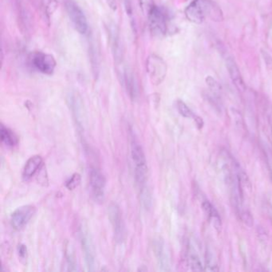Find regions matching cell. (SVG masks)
I'll list each match as a JSON object with an SVG mask.
<instances>
[{"label":"cell","instance_id":"cell-20","mask_svg":"<svg viewBox=\"0 0 272 272\" xmlns=\"http://www.w3.org/2000/svg\"><path fill=\"white\" fill-rule=\"evenodd\" d=\"M89 51H90V62H91V65H92L93 73L95 74V77H97L100 65H99L98 54H97V49L95 48V45L90 44Z\"/></svg>","mask_w":272,"mask_h":272},{"label":"cell","instance_id":"cell-8","mask_svg":"<svg viewBox=\"0 0 272 272\" xmlns=\"http://www.w3.org/2000/svg\"><path fill=\"white\" fill-rule=\"evenodd\" d=\"M90 183L92 189L93 196L95 201L101 202L105 196L106 180L103 174L97 169H91L90 173Z\"/></svg>","mask_w":272,"mask_h":272},{"label":"cell","instance_id":"cell-7","mask_svg":"<svg viewBox=\"0 0 272 272\" xmlns=\"http://www.w3.org/2000/svg\"><path fill=\"white\" fill-rule=\"evenodd\" d=\"M36 212L33 205H23L18 208L11 216V224L14 229L21 230L30 222Z\"/></svg>","mask_w":272,"mask_h":272},{"label":"cell","instance_id":"cell-29","mask_svg":"<svg viewBox=\"0 0 272 272\" xmlns=\"http://www.w3.org/2000/svg\"><path fill=\"white\" fill-rule=\"evenodd\" d=\"M60 2H61V0H49L48 6H47V9H46L47 15L48 16H50L56 12Z\"/></svg>","mask_w":272,"mask_h":272},{"label":"cell","instance_id":"cell-28","mask_svg":"<svg viewBox=\"0 0 272 272\" xmlns=\"http://www.w3.org/2000/svg\"><path fill=\"white\" fill-rule=\"evenodd\" d=\"M230 112H231V115H232V118H233V121H234L236 126L240 128H243V120L240 112H239L236 109L231 108Z\"/></svg>","mask_w":272,"mask_h":272},{"label":"cell","instance_id":"cell-32","mask_svg":"<svg viewBox=\"0 0 272 272\" xmlns=\"http://www.w3.org/2000/svg\"><path fill=\"white\" fill-rule=\"evenodd\" d=\"M266 116L268 118V124L270 126L271 133H272V105H271V104L268 105L266 107Z\"/></svg>","mask_w":272,"mask_h":272},{"label":"cell","instance_id":"cell-4","mask_svg":"<svg viewBox=\"0 0 272 272\" xmlns=\"http://www.w3.org/2000/svg\"><path fill=\"white\" fill-rule=\"evenodd\" d=\"M65 9L77 32L79 34H86L89 27L86 16L81 8L72 0H66Z\"/></svg>","mask_w":272,"mask_h":272},{"label":"cell","instance_id":"cell-13","mask_svg":"<svg viewBox=\"0 0 272 272\" xmlns=\"http://www.w3.org/2000/svg\"><path fill=\"white\" fill-rule=\"evenodd\" d=\"M122 83L126 88V92L130 97L132 101H135L138 97V87H137V81L133 71L125 68L123 75H122Z\"/></svg>","mask_w":272,"mask_h":272},{"label":"cell","instance_id":"cell-19","mask_svg":"<svg viewBox=\"0 0 272 272\" xmlns=\"http://www.w3.org/2000/svg\"><path fill=\"white\" fill-rule=\"evenodd\" d=\"M205 271L207 272H218L219 266L215 255L211 250L207 249L205 256Z\"/></svg>","mask_w":272,"mask_h":272},{"label":"cell","instance_id":"cell-16","mask_svg":"<svg viewBox=\"0 0 272 272\" xmlns=\"http://www.w3.org/2000/svg\"><path fill=\"white\" fill-rule=\"evenodd\" d=\"M131 157L133 159V163L135 164V167L147 165L146 158L143 148L134 139H133L131 143Z\"/></svg>","mask_w":272,"mask_h":272},{"label":"cell","instance_id":"cell-12","mask_svg":"<svg viewBox=\"0 0 272 272\" xmlns=\"http://www.w3.org/2000/svg\"><path fill=\"white\" fill-rule=\"evenodd\" d=\"M225 63H226V67L229 74L230 78H231V80L235 87L240 92H245L246 89H247L246 84L243 81V77L241 75L240 69L234 59H232V57L227 56L225 58Z\"/></svg>","mask_w":272,"mask_h":272},{"label":"cell","instance_id":"cell-9","mask_svg":"<svg viewBox=\"0 0 272 272\" xmlns=\"http://www.w3.org/2000/svg\"><path fill=\"white\" fill-rule=\"evenodd\" d=\"M79 236H80L81 247L84 252L86 268L88 271H94L95 265V254L92 241L90 240L88 232L83 228L80 229Z\"/></svg>","mask_w":272,"mask_h":272},{"label":"cell","instance_id":"cell-14","mask_svg":"<svg viewBox=\"0 0 272 272\" xmlns=\"http://www.w3.org/2000/svg\"><path fill=\"white\" fill-rule=\"evenodd\" d=\"M42 165H43V158L41 156L35 155L30 158L23 168V179L27 180L31 179L32 176H34V174L38 172Z\"/></svg>","mask_w":272,"mask_h":272},{"label":"cell","instance_id":"cell-25","mask_svg":"<svg viewBox=\"0 0 272 272\" xmlns=\"http://www.w3.org/2000/svg\"><path fill=\"white\" fill-rule=\"evenodd\" d=\"M208 221L211 223L214 228L216 229V232H221V229H222V222H221V216H220V214H219L218 211H217L216 208L213 210L211 216H210L209 219H208Z\"/></svg>","mask_w":272,"mask_h":272},{"label":"cell","instance_id":"cell-27","mask_svg":"<svg viewBox=\"0 0 272 272\" xmlns=\"http://www.w3.org/2000/svg\"><path fill=\"white\" fill-rule=\"evenodd\" d=\"M241 221L247 226L252 227L254 224V219L252 216V213L248 210H241L240 212L238 214Z\"/></svg>","mask_w":272,"mask_h":272},{"label":"cell","instance_id":"cell-21","mask_svg":"<svg viewBox=\"0 0 272 272\" xmlns=\"http://www.w3.org/2000/svg\"><path fill=\"white\" fill-rule=\"evenodd\" d=\"M65 258H66V263H67L68 270L75 272L78 271V264H77L76 258L74 256L71 246H67L65 248Z\"/></svg>","mask_w":272,"mask_h":272},{"label":"cell","instance_id":"cell-26","mask_svg":"<svg viewBox=\"0 0 272 272\" xmlns=\"http://www.w3.org/2000/svg\"><path fill=\"white\" fill-rule=\"evenodd\" d=\"M81 175L79 173H74L71 177L65 183V187L68 190L72 191L76 189L77 187H79L81 183Z\"/></svg>","mask_w":272,"mask_h":272},{"label":"cell","instance_id":"cell-23","mask_svg":"<svg viewBox=\"0 0 272 272\" xmlns=\"http://www.w3.org/2000/svg\"><path fill=\"white\" fill-rule=\"evenodd\" d=\"M176 108L179 113L185 118H191L195 115L191 111V109L189 108V106L181 100H178L176 101Z\"/></svg>","mask_w":272,"mask_h":272},{"label":"cell","instance_id":"cell-15","mask_svg":"<svg viewBox=\"0 0 272 272\" xmlns=\"http://www.w3.org/2000/svg\"><path fill=\"white\" fill-rule=\"evenodd\" d=\"M109 34H110L111 48H112V53L114 54L115 59L117 62L121 61L122 49H121L118 30H117L116 25L112 24L109 27Z\"/></svg>","mask_w":272,"mask_h":272},{"label":"cell","instance_id":"cell-34","mask_svg":"<svg viewBox=\"0 0 272 272\" xmlns=\"http://www.w3.org/2000/svg\"><path fill=\"white\" fill-rule=\"evenodd\" d=\"M258 236H259V238L261 240H268L267 232H265V230L261 228V227L258 228Z\"/></svg>","mask_w":272,"mask_h":272},{"label":"cell","instance_id":"cell-6","mask_svg":"<svg viewBox=\"0 0 272 272\" xmlns=\"http://www.w3.org/2000/svg\"><path fill=\"white\" fill-rule=\"evenodd\" d=\"M108 216L113 230L115 240L117 243H122L126 236V228L122 214L119 206L112 203L108 207Z\"/></svg>","mask_w":272,"mask_h":272},{"label":"cell","instance_id":"cell-36","mask_svg":"<svg viewBox=\"0 0 272 272\" xmlns=\"http://www.w3.org/2000/svg\"><path fill=\"white\" fill-rule=\"evenodd\" d=\"M267 157H268V167H269V170H270V178L271 181L272 183V154L271 153H268L267 154Z\"/></svg>","mask_w":272,"mask_h":272},{"label":"cell","instance_id":"cell-38","mask_svg":"<svg viewBox=\"0 0 272 272\" xmlns=\"http://www.w3.org/2000/svg\"><path fill=\"white\" fill-rule=\"evenodd\" d=\"M268 214H269V216H270L271 221H272V205H271L268 208Z\"/></svg>","mask_w":272,"mask_h":272},{"label":"cell","instance_id":"cell-35","mask_svg":"<svg viewBox=\"0 0 272 272\" xmlns=\"http://www.w3.org/2000/svg\"><path fill=\"white\" fill-rule=\"evenodd\" d=\"M194 121L196 122V125L197 126L198 128H202L204 126V121H203L202 117H199L197 115H194L193 117Z\"/></svg>","mask_w":272,"mask_h":272},{"label":"cell","instance_id":"cell-22","mask_svg":"<svg viewBox=\"0 0 272 272\" xmlns=\"http://www.w3.org/2000/svg\"><path fill=\"white\" fill-rule=\"evenodd\" d=\"M205 82H206L207 86H208L213 95L218 96L221 94V90H222L221 85L214 78L211 76L206 77L205 78Z\"/></svg>","mask_w":272,"mask_h":272},{"label":"cell","instance_id":"cell-11","mask_svg":"<svg viewBox=\"0 0 272 272\" xmlns=\"http://www.w3.org/2000/svg\"><path fill=\"white\" fill-rule=\"evenodd\" d=\"M18 18L21 29L23 32H28L32 23V12L30 8L29 0H16Z\"/></svg>","mask_w":272,"mask_h":272},{"label":"cell","instance_id":"cell-31","mask_svg":"<svg viewBox=\"0 0 272 272\" xmlns=\"http://www.w3.org/2000/svg\"><path fill=\"white\" fill-rule=\"evenodd\" d=\"M201 205H202L203 211L205 212V216L207 217V220H208L210 216H211V213H212V211L215 209V208L213 207V205H211L208 200H204Z\"/></svg>","mask_w":272,"mask_h":272},{"label":"cell","instance_id":"cell-1","mask_svg":"<svg viewBox=\"0 0 272 272\" xmlns=\"http://www.w3.org/2000/svg\"><path fill=\"white\" fill-rule=\"evenodd\" d=\"M185 15L188 20L195 24H201L206 18L216 23L224 18L221 7L212 0H193L186 7Z\"/></svg>","mask_w":272,"mask_h":272},{"label":"cell","instance_id":"cell-30","mask_svg":"<svg viewBox=\"0 0 272 272\" xmlns=\"http://www.w3.org/2000/svg\"><path fill=\"white\" fill-rule=\"evenodd\" d=\"M261 54L263 57V61L265 63L266 67L268 70L272 71V56L265 49H261Z\"/></svg>","mask_w":272,"mask_h":272},{"label":"cell","instance_id":"cell-3","mask_svg":"<svg viewBox=\"0 0 272 272\" xmlns=\"http://www.w3.org/2000/svg\"><path fill=\"white\" fill-rule=\"evenodd\" d=\"M167 70L168 67L164 59L155 54L148 55L146 60V71L153 85L158 86L164 81Z\"/></svg>","mask_w":272,"mask_h":272},{"label":"cell","instance_id":"cell-10","mask_svg":"<svg viewBox=\"0 0 272 272\" xmlns=\"http://www.w3.org/2000/svg\"><path fill=\"white\" fill-rule=\"evenodd\" d=\"M153 248L160 271L170 270V258L164 240L160 237L154 239Z\"/></svg>","mask_w":272,"mask_h":272},{"label":"cell","instance_id":"cell-37","mask_svg":"<svg viewBox=\"0 0 272 272\" xmlns=\"http://www.w3.org/2000/svg\"><path fill=\"white\" fill-rule=\"evenodd\" d=\"M106 2L108 3L109 6L111 7L112 11L117 10V2L116 0H106Z\"/></svg>","mask_w":272,"mask_h":272},{"label":"cell","instance_id":"cell-33","mask_svg":"<svg viewBox=\"0 0 272 272\" xmlns=\"http://www.w3.org/2000/svg\"><path fill=\"white\" fill-rule=\"evenodd\" d=\"M18 256H19V257H20L21 259H25V258H27V246L24 245V244H20V245H18Z\"/></svg>","mask_w":272,"mask_h":272},{"label":"cell","instance_id":"cell-2","mask_svg":"<svg viewBox=\"0 0 272 272\" xmlns=\"http://www.w3.org/2000/svg\"><path fill=\"white\" fill-rule=\"evenodd\" d=\"M152 33L157 36H164L169 29V15L166 10L153 3L146 13Z\"/></svg>","mask_w":272,"mask_h":272},{"label":"cell","instance_id":"cell-24","mask_svg":"<svg viewBox=\"0 0 272 272\" xmlns=\"http://www.w3.org/2000/svg\"><path fill=\"white\" fill-rule=\"evenodd\" d=\"M141 188V192H140V196H141V200H142V205H144L145 208H149L151 205V194L149 189L147 188L145 185L144 186L140 187Z\"/></svg>","mask_w":272,"mask_h":272},{"label":"cell","instance_id":"cell-17","mask_svg":"<svg viewBox=\"0 0 272 272\" xmlns=\"http://www.w3.org/2000/svg\"><path fill=\"white\" fill-rule=\"evenodd\" d=\"M185 264L189 267V269L193 272H203L205 271L204 266L200 261V258L198 256L196 252H194L193 249L189 247L186 251V254L185 257Z\"/></svg>","mask_w":272,"mask_h":272},{"label":"cell","instance_id":"cell-5","mask_svg":"<svg viewBox=\"0 0 272 272\" xmlns=\"http://www.w3.org/2000/svg\"><path fill=\"white\" fill-rule=\"evenodd\" d=\"M30 62L32 66L42 74L50 75L56 68L57 62L51 54L35 52L31 54Z\"/></svg>","mask_w":272,"mask_h":272},{"label":"cell","instance_id":"cell-18","mask_svg":"<svg viewBox=\"0 0 272 272\" xmlns=\"http://www.w3.org/2000/svg\"><path fill=\"white\" fill-rule=\"evenodd\" d=\"M0 134H1V141L6 146L14 147L18 144V138L16 134L10 128L5 127L3 125L1 126Z\"/></svg>","mask_w":272,"mask_h":272}]
</instances>
